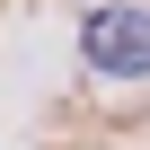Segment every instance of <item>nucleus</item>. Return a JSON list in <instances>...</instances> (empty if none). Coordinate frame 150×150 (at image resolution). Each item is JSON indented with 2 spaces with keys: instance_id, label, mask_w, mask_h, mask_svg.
<instances>
[{
  "instance_id": "nucleus-1",
  "label": "nucleus",
  "mask_w": 150,
  "mask_h": 150,
  "mask_svg": "<svg viewBox=\"0 0 150 150\" xmlns=\"http://www.w3.org/2000/svg\"><path fill=\"white\" fill-rule=\"evenodd\" d=\"M80 53H88V71H106V80H150V9H132V0L88 9L80 18Z\"/></svg>"
}]
</instances>
